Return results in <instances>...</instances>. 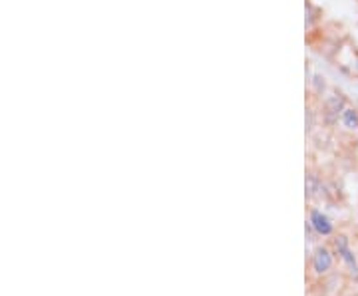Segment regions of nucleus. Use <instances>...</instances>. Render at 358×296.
<instances>
[{"label": "nucleus", "mask_w": 358, "mask_h": 296, "mask_svg": "<svg viewBox=\"0 0 358 296\" xmlns=\"http://www.w3.org/2000/svg\"><path fill=\"white\" fill-rule=\"evenodd\" d=\"M310 225L315 227V231L319 235H331L333 232V223L327 215H322L320 211H313L310 213Z\"/></svg>", "instance_id": "obj_3"}, {"label": "nucleus", "mask_w": 358, "mask_h": 296, "mask_svg": "<svg viewBox=\"0 0 358 296\" xmlns=\"http://www.w3.org/2000/svg\"><path fill=\"white\" fill-rule=\"evenodd\" d=\"M336 251H338V255L345 258L346 265L350 267V271L355 274V279H358V265H357V258L352 255V251H350V246H348V241H346V237H338L336 239Z\"/></svg>", "instance_id": "obj_1"}, {"label": "nucleus", "mask_w": 358, "mask_h": 296, "mask_svg": "<svg viewBox=\"0 0 358 296\" xmlns=\"http://www.w3.org/2000/svg\"><path fill=\"white\" fill-rule=\"evenodd\" d=\"M331 267H333V257H331V253H329L327 249H319L315 258H313V269L319 272V274H322V272L329 271Z\"/></svg>", "instance_id": "obj_4"}, {"label": "nucleus", "mask_w": 358, "mask_h": 296, "mask_svg": "<svg viewBox=\"0 0 358 296\" xmlns=\"http://www.w3.org/2000/svg\"><path fill=\"white\" fill-rule=\"evenodd\" d=\"M341 121L345 124L346 129H358L357 110H352V108H345V112H343V116H341Z\"/></svg>", "instance_id": "obj_5"}, {"label": "nucleus", "mask_w": 358, "mask_h": 296, "mask_svg": "<svg viewBox=\"0 0 358 296\" xmlns=\"http://www.w3.org/2000/svg\"><path fill=\"white\" fill-rule=\"evenodd\" d=\"M343 112H345V98L343 96H331L329 100H327V119L334 124L338 117L343 116Z\"/></svg>", "instance_id": "obj_2"}]
</instances>
